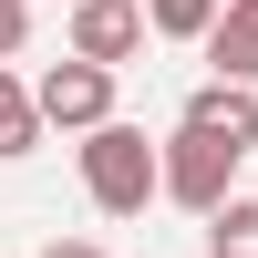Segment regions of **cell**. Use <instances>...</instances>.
Returning <instances> with one entry per match:
<instances>
[{
	"mask_svg": "<svg viewBox=\"0 0 258 258\" xmlns=\"http://www.w3.org/2000/svg\"><path fill=\"white\" fill-rule=\"evenodd\" d=\"M83 197H93L103 217H145V207L165 197V145L145 135V124H103V135H83Z\"/></svg>",
	"mask_w": 258,
	"mask_h": 258,
	"instance_id": "obj_1",
	"label": "cell"
},
{
	"mask_svg": "<svg viewBox=\"0 0 258 258\" xmlns=\"http://www.w3.org/2000/svg\"><path fill=\"white\" fill-rule=\"evenodd\" d=\"M238 165L248 155H227V145H207V135H165V197L186 207V217H217V207H238Z\"/></svg>",
	"mask_w": 258,
	"mask_h": 258,
	"instance_id": "obj_2",
	"label": "cell"
},
{
	"mask_svg": "<svg viewBox=\"0 0 258 258\" xmlns=\"http://www.w3.org/2000/svg\"><path fill=\"white\" fill-rule=\"evenodd\" d=\"M145 41H155L145 0H73V21H62V52H73V62H103V73H124Z\"/></svg>",
	"mask_w": 258,
	"mask_h": 258,
	"instance_id": "obj_3",
	"label": "cell"
},
{
	"mask_svg": "<svg viewBox=\"0 0 258 258\" xmlns=\"http://www.w3.org/2000/svg\"><path fill=\"white\" fill-rule=\"evenodd\" d=\"M31 93H41V124H62V135H103V124H124V114H114V73H103V62H73V52H62Z\"/></svg>",
	"mask_w": 258,
	"mask_h": 258,
	"instance_id": "obj_4",
	"label": "cell"
},
{
	"mask_svg": "<svg viewBox=\"0 0 258 258\" xmlns=\"http://www.w3.org/2000/svg\"><path fill=\"white\" fill-rule=\"evenodd\" d=\"M176 124L207 135V145H227V155H258V93H248V83H197Z\"/></svg>",
	"mask_w": 258,
	"mask_h": 258,
	"instance_id": "obj_5",
	"label": "cell"
},
{
	"mask_svg": "<svg viewBox=\"0 0 258 258\" xmlns=\"http://www.w3.org/2000/svg\"><path fill=\"white\" fill-rule=\"evenodd\" d=\"M207 83H248L258 93V11H227L207 31Z\"/></svg>",
	"mask_w": 258,
	"mask_h": 258,
	"instance_id": "obj_6",
	"label": "cell"
},
{
	"mask_svg": "<svg viewBox=\"0 0 258 258\" xmlns=\"http://www.w3.org/2000/svg\"><path fill=\"white\" fill-rule=\"evenodd\" d=\"M41 135H52V124H41V93L11 73V62H0V155H31Z\"/></svg>",
	"mask_w": 258,
	"mask_h": 258,
	"instance_id": "obj_7",
	"label": "cell"
},
{
	"mask_svg": "<svg viewBox=\"0 0 258 258\" xmlns=\"http://www.w3.org/2000/svg\"><path fill=\"white\" fill-rule=\"evenodd\" d=\"M145 21H155V41H197L207 52V31L227 21V0H145Z\"/></svg>",
	"mask_w": 258,
	"mask_h": 258,
	"instance_id": "obj_8",
	"label": "cell"
},
{
	"mask_svg": "<svg viewBox=\"0 0 258 258\" xmlns=\"http://www.w3.org/2000/svg\"><path fill=\"white\" fill-rule=\"evenodd\" d=\"M207 258H258V197H238V207L207 217Z\"/></svg>",
	"mask_w": 258,
	"mask_h": 258,
	"instance_id": "obj_9",
	"label": "cell"
},
{
	"mask_svg": "<svg viewBox=\"0 0 258 258\" xmlns=\"http://www.w3.org/2000/svg\"><path fill=\"white\" fill-rule=\"evenodd\" d=\"M21 41H31V0H0V62H21Z\"/></svg>",
	"mask_w": 258,
	"mask_h": 258,
	"instance_id": "obj_10",
	"label": "cell"
},
{
	"mask_svg": "<svg viewBox=\"0 0 258 258\" xmlns=\"http://www.w3.org/2000/svg\"><path fill=\"white\" fill-rule=\"evenodd\" d=\"M41 258H103V248H93V238H52Z\"/></svg>",
	"mask_w": 258,
	"mask_h": 258,
	"instance_id": "obj_11",
	"label": "cell"
},
{
	"mask_svg": "<svg viewBox=\"0 0 258 258\" xmlns=\"http://www.w3.org/2000/svg\"><path fill=\"white\" fill-rule=\"evenodd\" d=\"M227 11H258V0H227Z\"/></svg>",
	"mask_w": 258,
	"mask_h": 258,
	"instance_id": "obj_12",
	"label": "cell"
}]
</instances>
